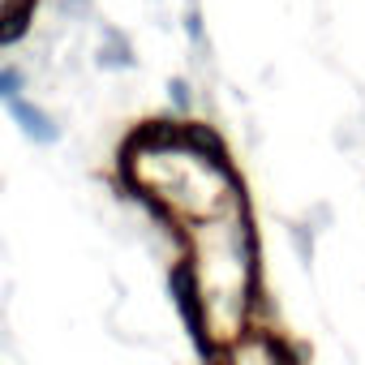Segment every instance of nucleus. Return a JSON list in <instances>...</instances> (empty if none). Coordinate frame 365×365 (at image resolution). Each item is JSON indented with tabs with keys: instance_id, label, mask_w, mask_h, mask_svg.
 <instances>
[{
	"instance_id": "1",
	"label": "nucleus",
	"mask_w": 365,
	"mask_h": 365,
	"mask_svg": "<svg viewBox=\"0 0 365 365\" xmlns=\"http://www.w3.org/2000/svg\"><path fill=\"white\" fill-rule=\"evenodd\" d=\"M14 9H18V0H0V22H5V18H9Z\"/></svg>"
}]
</instances>
